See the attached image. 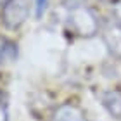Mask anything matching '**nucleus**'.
<instances>
[{
	"label": "nucleus",
	"mask_w": 121,
	"mask_h": 121,
	"mask_svg": "<svg viewBox=\"0 0 121 121\" xmlns=\"http://www.w3.org/2000/svg\"><path fill=\"white\" fill-rule=\"evenodd\" d=\"M66 23H68V28L71 30V33H74L76 36H83V38L93 36L99 30V21L95 17V14L85 5L71 7Z\"/></svg>",
	"instance_id": "1"
},
{
	"label": "nucleus",
	"mask_w": 121,
	"mask_h": 121,
	"mask_svg": "<svg viewBox=\"0 0 121 121\" xmlns=\"http://www.w3.org/2000/svg\"><path fill=\"white\" fill-rule=\"evenodd\" d=\"M30 16V4L28 0H5L2 5V23L9 30H17L24 24Z\"/></svg>",
	"instance_id": "2"
},
{
	"label": "nucleus",
	"mask_w": 121,
	"mask_h": 121,
	"mask_svg": "<svg viewBox=\"0 0 121 121\" xmlns=\"http://www.w3.org/2000/svg\"><path fill=\"white\" fill-rule=\"evenodd\" d=\"M102 40H104V45L107 47V52L112 57L121 59V23L119 21L109 23L102 30Z\"/></svg>",
	"instance_id": "3"
},
{
	"label": "nucleus",
	"mask_w": 121,
	"mask_h": 121,
	"mask_svg": "<svg viewBox=\"0 0 121 121\" xmlns=\"http://www.w3.org/2000/svg\"><path fill=\"white\" fill-rule=\"evenodd\" d=\"M50 121H86L85 111L73 102H64L54 111Z\"/></svg>",
	"instance_id": "4"
},
{
	"label": "nucleus",
	"mask_w": 121,
	"mask_h": 121,
	"mask_svg": "<svg viewBox=\"0 0 121 121\" xmlns=\"http://www.w3.org/2000/svg\"><path fill=\"white\" fill-rule=\"evenodd\" d=\"M102 106L112 118L121 119V90H107L102 93Z\"/></svg>",
	"instance_id": "5"
},
{
	"label": "nucleus",
	"mask_w": 121,
	"mask_h": 121,
	"mask_svg": "<svg viewBox=\"0 0 121 121\" xmlns=\"http://www.w3.org/2000/svg\"><path fill=\"white\" fill-rule=\"evenodd\" d=\"M16 57H17V45H16V42L0 35V64L12 62V60H16Z\"/></svg>",
	"instance_id": "6"
},
{
	"label": "nucleus",
	"mask_w": 121,
	"mask_h": 121,
	"mask_svg": "<svg viewBox=\"0 0 121 121\" xmlns=\"http://www.w3.org/2000/svg\"><path fill=\"white\" fill-rule=\"evenodd\" d=\"M45 7H47V0H36V17H42Z\"/></svg>",
	"instance_id": "7"
},
{
	"label": "nucleus",
	"mask_w": 121,
	"mask_h": 121,
	"mask_svg": "<svg viewBox=\"0 0 121 121\" xmlns=\"http://www.w3.org/2000/svg\"><path fill=\"white\" fill-rule=\"evenodd\" d=\"M114 14H116V17H118V21L121 23V0L114 5Z\"/></svg>",
	"instance_id": "8"
},
{
	"label": "nucleus",
	"mask_w": 121,
	"mask_h": 121,
	"mask_svg": "<svg viewBox=\"0 0 121 121\" xmlns=\"http://www.w3.org/2000/svg\"><path fill=\"white\" fill-rule=\"evenodd\" d=\"M68 2H71V4H73V7H74V5H80L81 0H68Z\"/></svg>",
	"instance_id": "9"
},
{
	"label": "nucleus",
	"mask_w": 121,
	"mask_h": 121,
	"mask_svg": "<svg viewBox=\"0 0 121 121\" xmlns=\"http://www.w3.org/2000/svg\"><path fill=\"white\" fill-rule=\"evenodd\" d=\"M0 102H2V92H0Z\"/></svg>",
	"instance_id": "10"
}]
</instances>
